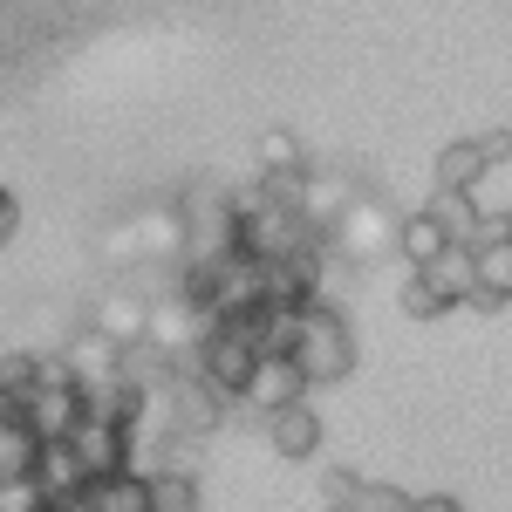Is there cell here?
I'll list each match as a JSON object with an SVG mask.
<instances>
[{"label": "cell", "instance_id": "cell-1", "mask_svg": "<svg viewBox=\"0 0 512 512\" xmlns=\"http://www.w3.org/2000/svg\"><path fill=\"white\" fill-rule=\"evenodd\" d=\"M321 253L355 260V267H376L383 253H396V212L376 192H355L349 205L335 212V226L321 233Z\"/></svg>", "mask_w": 512, "mask_h": 512}, {"label": "cell", "instance_id": "cell-2", "mask_svg": "<svg viewBox=\"0 0 512 512\" xmlns=\"http://www.w3.org/2000/svg\"><path fill=\"white\" fill-rule=\"evenodd\" d=\"M294 369H301V383H342V376L355 369V335H349V321L335 315L328 301H308V308H301Z\"/></svg>", "mask_w": 512, "mask_h": 512}, {"label": "cell", "instance_id": "cell-3", "mask_svg": "<svg viewBox=\"0 0 512 512\" xmlns=\"http://www.w3.org/2000/svg\"><path fill=\"white\" fill-rule=\"evenodd\" d=\"M192 376L219 396V403H239L246 376H253V342L233 335V328H212V335H205V349L192 355Z\"/></svg>", "mask_w": 512, "mask_h": 512}, {"label": "cell", "instance_id": "cell-4", "mask_svg": "<svg viewBox=\"0 0 512 512\" xmlns=\"http://www.w3.org/2000/svg\"><path fill=\"white\" fill-rule=\"evenodd\" d=\"M144 321H151V294L137 287V280H110L103 294H96V308L82 328H96L110 349H137L144 342Z\"/></svg>", "mask_w": 512, "mask_h": 512}, {"label": "cell", "instance_id": "cell-5", "mask_svg": "<svg viewBox=\"0 0 512 512\" xmlns=\"http://www.w3.org/2000/svg\"><path fill=\"white\" fill-rule=\"evenodd\" d=\"M239 403H246V410H260V417H280V410L308 403V383H301L294 355H253V376H246Z\"/></svg>", "mask_w": 512, "mask_h": 512}, {"label": "cell", "instance_id": "cell-6", "mask_svg": "<svg viewBox=\"0 0 512 512\" xmlns=\"http://www.w3.org/2000/svg\"><path fill=\"white\" fill-rule=\"evenodd\" d=\"M14 417L35 431V444H69L76 424L89 417V396L82 390H28L21 403H14Z\"/></svg>", "mask_w": 512, "mask_h": 512}, {"label": "cell", "instance_id": "cell-7", "mask_svg": "<svg viewBox=\"0 0 512 512\" xmlns=\"http://www.w3.org/2000/svg\"><path fill=\"white\" fill-rule=\"evenodd\" d=\"M69 451H76V465H82V478L96 485V478H117V472H130V444H123V431L89 403V417L76 424V437H69Z\"/></svg>", "mask_w": 512, "mask_h": 512}, {"label": "cell", "instance_id": "cell-8", "mask_svg": "<svg viewBox=\"0 0 512 512\" xmlns=\"http://www.w3.org/2000/svg\"><path fill=\"white\" fill-rule=\"evenodd\" d=\"M55 355H62V369L76 376V390H82V396H110V390H117V362H123V349H110L96 328H82V321H76V335H69V342H62Z\"/></svg>", "mask_w": 512, "mask_h": 512}, {"label": "cell", "instance_id": "cell-9", "mask_svg": "<svg viewBox=\"0 0 512 512\" xmlns=\"http://www.w3.org/2000/svg\"><path fill=\"white\" fill-rule=\"evenodd\" d=\"M355 192H362V185H355V171H315V164H308V178L294 185L287 205H294V212H301V226L321 239L328 226H335V212H342Z\"/></svg>", "mask_w": 512, "mask_h": 512}, {"label": "cell", "instance_id": "cell-10", "mask_svg": "<svg viewBox=\"0 0 512 512\" xmlns=\"http://www.w3.org/2000/svg\"><path fill=\"white\" fill-rule=\"evenodd\" d=\"M164 396H171V437H178V444H198V437H212V431H219V417H226V403L205 390L192 369H178Z\"/></svg>", "mask_w": 512, "mask_h": 512}, {"label": "cell", "instance_id": "cell-11", "mask_svg": "<svg viewBox=\"0 0 512 512\" xmlns=\"http://www.w3.org/2000/svg\"><path fill=\"white\" fill-rule=\"evenodd\" d=\"M410 280L431 294L437 308H458V301H472V253H465V246H444L431 267H417Z\"/></svg>", "mask_w": 512, "mask_h": 512}, {"label": "cell", "instance_id": "cell-12", "mask_svg": "<svg viewBox=\"0 0 512 512\" xmlns=\"http://www.w3.org/2000/svg\"><path fill=\"white\" fill-rule=\"evenodd\" d=\"M472 301L478 308H499V301H512V239H485V246H472Z\"/></svg>", "mask_w": 512, "mask_h": 512}, {"label": "cell", "instance_id": "cell-13", "mask_svg": "<svg viewBox=\"0 0 512 512\" xmlns=\"http://www.w3.org/2000/svg\"><path fill=\"white\" fill-rule=\"evenodd\" d=\"M424 219H431L437 233H444V246H465L472 253V239H478V198L472 192H431V205H424Z\"/></svg>", "mask_w": 512, "mask_h": 512}, {"label": "cell", "instance_id": "cell-14", "mask_svg": "<svg viewBox=\"0 0 512 512\" xmlns=\"http://www.w3.org/2000/svg\"><path fill=\"white\" fill-rule=\"evenodd\" d=\"M28 478H35V492L48 499V506H55V499H76L82 485H89L69 444H41V451H35V472H28Z\"/></svg>", "mask_w": 512, "mask_h": 512}, {"label": "cell", "instance_id": "cell-15", "mask_svg": "<svg viewBox=\"0 0 512 512\" xmlns=\"http://www.w3.org/2000/svg\"><path fill=\"white\" fill-rule=\"evenodd\" d=\"M260 178L267 185H294V178H308V151H301V137L294 130H260Z\"/></svg>", "mask_w": 512, "mask_h": 512}, {"label": "cell", "instance_id": "cell-16", "mask_svg": "<svg viewBox=\"0 0 512 512\" xmlns=\"http://www.w3.org/2000/svg\"><path fill=\"white\" fill-rule=\"evenodd\" d=\"M267 437H274L280 458H315V451H321V417L308 410V403H294V410L267 417Z\"/></svg>", "mask_w": 512, "mask_h": 512}, {"label": "cell", "instance_id": "cell-17", "mask_svg": "<svg viewBox=\"0 0 512 512\" xmlns=\"http://www.w3.org/2000/svg\"><path fill=\"white\" fill-rule=\"evenodd\" d=\"M478 178H485V158H478L472 137L437 151V192H478Z\"/></svg>", "mask_w": 512, "mask_h": 512}, {"label": "cell", "instance_id": "cell-18", "mask_svg": "<svg viewBox=\"0 0 512 512\" xmlns=\"http://www.w3.org/2000/svg\"><path fill=\"white\" fill-rule=\"evenodd\" d=\"M82 492H89V512H151V492H144L137 472L96 478V485H82Z\"/></svg>", "mask_w": 512, "mask_h": 512}, {"label": "cell", "instance_id": "cell-19", "mask_svg": "<svg viewBox=\"0 0 512 512\" xmlns=\"http://www.w3.org/2000/svg\"><path fill=\"white\" fill-rule=\"evenodd\" d=\"M35 451L41 444H35V431H28L21 417H0V485L35 472Z\"/></svg>", "mask_w": 512, "mask_h": 512}, {"label": "cell", "instance_id": "cell-20", "mask_svg": "<svg viewBox=\"0 0 512 512\" xmlns=\"http://www.w3.org/2000/svg\"><path fill=\"white\" fill-rule=\"evenodd\" d=\"M396 253H403L410 274H417V267H431L437 253H444V233H437L424 212H410V219H396Z\"/></svg>", "mask_w": 512, "mask_h": 512}, {"label": "cell", "instance_id": "cell-21", "mask_svg": "<svg viewBox=\"0 0 512 512\" xmlns=\"http://www.w3.org/2000/svg\"><path fill=\"white\" fill-rule=\"evenodd\" d=\"M349 512H410V492L403 485H376V478H355Z\"/></svg>", "mask_w": 512, "mask_h": 512}, {"label": "cell", "instance_id": "cell-22", "mask_svg": "<svg viewBox=\"0 0 512 512\" xmlns=\"http://www.w3.org/2000/svg\"><path fill=\"white\" fill-rule=\"evenodd\" d=\"M35 390V355H0V396H7V403H21V396Z\"/></svg>", "mask_w": 512, "mask_h": 512}, {"label": "cell", "instance_id": "cell-23", "mask_svg": "<svg viewBox=\"0 0 512 512\" xmlns=\"http://www.w3.org/2000/svg\"><path fill=\"white\" fill-rule=\"evenodd\" d=\"M0 512H48V499L35 492V478H7L0 485Z\"/></svg>", "mask_w": 512, "mask_h": 512}, {"label": "cell", "instance_id": "cell-24", "mask_svg": "<svg viewBox=\"0 0 512 512\" xmlns=\"http://www.w3.org/2000/svg\"><path fill=\"white\" fill-rule=\"evenodd\" d=\"M472 144H478V158H485V171L512 158V130H485V137H472Z\"/></svg>", "mask_w": 512, "mask_h": 512}, {"label": "cell", "instance_id": "cell-25", "mask_svg": "<svg viewBox=\"0 0 512 512\" xmlns=\"http://www.w3.org/2000/svg\"><path fill=\"white\" fill-rule=\"evenodd\" d=\"M403 315H417V321H431V315H444V308H437L431 294H424V287H417V280H410V287H403Z\"/></svg>", "mask_w": 512, "mask_h": 512}, {"label": "cell", "instance_id": "cell-26", "mask_svg": "<svg viewBox=\"0 0 512 512\" xmlns=\"http://www.w3.org/2000/svg\"><path fill=\"white\" fill-rule=\"evenodd\" d=\"M410 512H465V506H458L451 492H417V499H410Z\"/></svg>", "mask_w": 512, "mask_h": 512}, {"label": "cell", "instance_id": "cell-27", "mask_svg": "<svg viewBox=\"0 0 512 512\" xmlns=\"http://www.w3.org/2000/svg\"><path fill=\"white\" fill-rule=\"evenodd\" d=\"M321 485H328V506H349V492H355V472H328Z\"/></svg>", "mask_w": 512, "mask_h": 512}, {"label": "cell", "instance_id": "cell-28", "mask_svg": "<svg viewBox=\"0 0 512 512\" xmlns=\"http://www.w3.org/2000/svg\"><path fill=\"white\" fill-rule=\"evenodd\" d=\"M14 226H21V198H14L7 185H0V239L14 233Z\"/></svg>", "mask_w": 512, "mask_h": 512}, {"label": "cell", "instance_id": "cell-29", "mask_svg": "<svg viewBox=\"0 0 512 512\" xmlns=\"http://www.w3.org/2000/svg\"><path fill=\"white\" fill-rule=\"evenodd\" d=\"M48 512H89V492H76V499H55Z\"/></svg>", "mask_w": 512, "mask_h": 512}, {"label": "cell", "instance_id": "cell-30", "mask_svg": "<svg viewBox=\"0 0 512 512\" xmlns=\"http://www.w3.org/2000/svg\"><path fill=\"white\" fill-rule=\"evenodd\" d=\"M321 512H349V506H321Z\"/></svg>", "mask_w": 512, "mask_h": 512}, {"label": "cell", "instance_id": "cell-31", "mask_svg": "<svg viewBox=\"0 0 512 512\" xmlns=\"http://www.w3.org/2000/svg\"><path fill=\"white\" fill-rule=\"evenodd\" d=\"M506 239H512V219H506Z\"/></svg>", "mask_w": 512, "mask_h": 512}, {"label": "cell", "instance_id": "cell-32", "mask_svg": "<svg viewBox=\"0 0 512 512\" xmlns=\"http://www.w3.org/2000/svg\"><path fill=\"white\" fill-rule=\"evenodd\" d=\"M192 512H198V506H192Z\"/></svg>", "mask_w": 512, "mask_h": 512}]
</instances>
